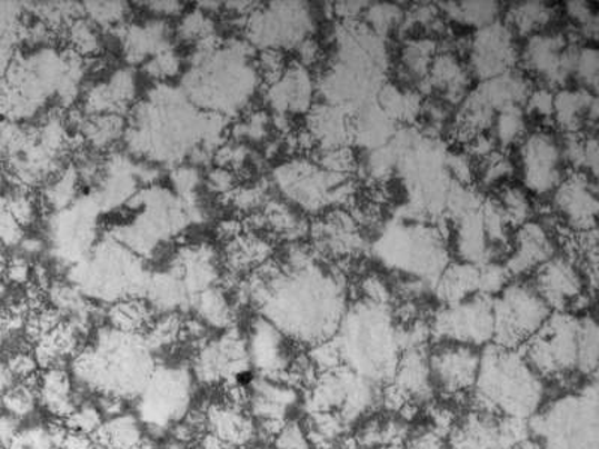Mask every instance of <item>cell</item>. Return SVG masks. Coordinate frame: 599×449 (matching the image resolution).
I'll return each instance as SVG.
<instances>
[{
	"label": "cell",
	"mask_w": 599,
	"mask_h": 449,
	"mask_svg": "<svg viewBox=\"0 0 599 449\" xmlns=\"http://www.w3.org/2000/svg\"><path fill=\"white\" fill-rule=\"evenodd\" d=\"M149 10L159 16V19H163V17L179 16L183 7L179 2H150Z\"/></svg>",
	"instance_id": "obj_54"
},
{
	"label": "cell",
	"mask_w": 599,
	"mask_h": 449,
	"mask_svg": "<svg viewBox=\"0 0 599 449\" xmlns=\"http://www.w3.org/2000/svg\"><path fill=\"white\" fill-rule=\"evenodd\" d=\"M585 280L579 267L570 258L553 257L538 269L537 292L560 313L576 309L583 297Z\"/></svg>",
	"instance_id": "obj_17"
},
{
	"label": "cell",
	"mask_w": 599,
	"mask_h": 449,
	"mask_svg": "<svg viewBox=\"0 0 599 449\" xmlns=\"http://www.w3.org/2000/svg\"><path fill=\"white\" fill-rule=\"evenodd\" d=\"M478 369V401L485 405L486 412L521 418L529 416L541 400V382L529 369L528 361L517 356L515 349L489 348Z\"/></svg>",
	"instance_id": "obj_6"
},
{
	"label": "cell",
	"mask_w": 599,
	"mask_h": 449,
	"mask_svg": "<svg viewBox=\"0 0 599 449\" xmlns=\"http://www.w3.org/2000/svg\"><path fill=\"white\" fill-rule=\"evenodd\" d=\"M69 50L81 56V58H90V56L98 54L101 51V41H99L98 32L94 30L93 24L88 19L81 17L72 21L68 26L67 30Z\"/></svg>",
	"instance_id": "obj_35"
},
{
	"label": "cell",
	"mask_w": 599,
	"mask_h": 449,
	"mask_svg": "<svg viewBox=\"0 0 599 449\" xmlns=\"http://www.w3.org/2000/svg\"><path fill=\"white\" fill-rule=\"evenodd\" d=\"M313 83L301 63L287 67L282 79L269 88V101L278 114H299L312 107Z\"/></svg>",
	"instance_id": "obj_23"
},
{
	"label": "cell",
	"mask_w": 599,
	"mask_h": 449,
	"mask_svg": "<svg viewBox=\"0 0 599 449\" xmlns=\"http://www.w3.org/2000/svg\"><path fill=\"white\" fill-rule=\"evenodd\" d=\"M210 112H200L183 92L159 86L132 111L127 123L129 149L150 161L179 163L207 140Z\"/></svg>",
	"instance_id": "obj_2"
},
{
	"label": "cell",
	"mask_w": 599,
	"mask_h": 449,
	"mask_svg": "<svg viewBox=\"0 0 599 449\" xmlns=\"http://www.w3.org/2000/svg\"><path fill=\"white\" fill-rule=\"evenodd\" d=\"M256 64L260 80L269 88L278 83L287 71L286 56L280 50H261Z\"/></svg>",
	"instance_id": "obj_44"
},
{
	"label": "cell",
	"mask_w": 599,
	"mask_h": 449,
	"mask_svg": "<svg viewBox=\"0 0 599 449\" xmlns=\"http://www.w3.org/2000/svg\"><path fill=\"white\" fill-rule=\"evenodd\" d=\"M315 245L322 252L335 257H351L363 248V239L359 235L356 220L342 210H335L318 220L312 227Z\"/></svg>",
	"instance_id": "obj_22"
},
{
	"label": "cell",
	"mask_w": 599,
	"mask_h": 449,
	"mask_svg": "<svg viewBox=\"0 0 599 449\" xmlns=\"http://www.w3.org/2000/svg\"><path fill=\"white\" fill-rule=\"evenodd\" d=\"M435 42L429 40L412 41L405 50V64L409 71L416 76H426L429 73L430 64L433 62Z\"/></svg>",
	"instance_id": "obj_42"
},
{
	"label": "cell",
	"mask_w": 599,
	"mask_h": 449,
	"mask_svg": "<svg viewBox=\"0 0 599 449\" xmlns=\"http://www.w3.org/2000/svg\"><path fill=\"white\" fill-rule=\"evenodd\" d=\"M207 431L236 448H246L257 440V426L248 409L221 403L206 405Z\"/></svg>",
	"instance_id": "obj_20"
},
{
	"label": "cell",
	"mask_w": 599,
	"mask_h": 449,
	"mask_svg": "<svg viewBox=\"0 0 599 449\" xmlns=\"http://www.w3.org/2000/svg\"><path fill=\"white\" fill-rule=\"evenodd\" d=\"M179 69L180 59L171 49L163 50L161 53L153 56L144 67V71L148 72L150 77L161 80L171 79V77L178 76Z\"/></svg>",
	"instance_id": "obj_47"
},
{
	"label": "cell",
	"mask_w": 599,
	"mask_h": 449,
	"mask_svg": "<svg viewBox=\"0 0 599 449\" xmlns=\"http://www.w3.org/2000/svg\"><path fill=\"white\" fill-rule=\"evenodd\" d=\"M497 141L503 147L515 144L525 133V114L521 107H510L495 119Z\"/></svg>",
	"instance_id": "obj_40"
},
{
	"label": "cell",
	"mask_w": 599,
	"mask_h": 449,
	"mask_svg": "<svg viewBox=\"0 0 599 449\" xmlns=\"http://www.w3.org/2000/svg\"><path fill=\"white\" fill-rule=\"evenodd\" d=\"M387 53L382 38L369 26L345 21L335 59L320 80L326 103L349 110L372 101L383 86Z\"/></svg>",
	"instance_id": "obj_4"
},
{
	"label": "cell",
	"mask_w": 599,
	"mask_h": 449,
	"mask_svg": "<svg viewBox=\"0 0 599 449\" xmlns=\"http://www.w3.org/2000/svg\"><path fill=\"white\" fill-rule=\"evenodd\" d=\"M93 449H94V447H93Z\"/></svg>",
	"instance_id": "obj_56"
},
{
	"label": "cell",
	"mask_w": 599,
	"mask_h": 449,
	"mask_svg": "<svg viewBox=\"0 0 599 449\" xmlns=\"http://www.w3.org/2000/svg\"><path fill=\"white\" fill-rule=\"evenodd\" d=\"M480 293V267L460 262L446 267L437 280V296L442 303L456 305Z\"/></svg>",
	"instance_id": "obj_29"
},
{
	"label": "cell",
	"mask_w": 599,
	"mask_h": 449,
	"mask_svg": "<svg viewBox=\"0 0 599 449\" xmlns=\"http://www.w3.org/2000/svg\"><path fill=\"white\" fill-rule=\"evenodd\" d=\"M280 192L305 211L317 213L330 204H345L355 196L349 176L322 170L309 161H291L274 171Z\"/></svg>",
	"instance_id": "obj_9"
},
{
	"label": "cell",
	"mask_w": 599,
	"mask_h": 449,
	"mask_svg": "<svg viewBox=\"0 0 599 449\" xmlns=\"http://www.w3.org/2000/svg\"><path fill=\"white\" fill-rule=\"evenodd\" d=\"M206 186L210 192L223 198L230 196L239 186V176L236 172L226 170V168L217 167L207 174Z\"/></svg>",
	"instance_id": "obj_50"
},
{
	"label": "cell",
	"mask_w": 599,
	"mask_h": 449,
	"mask_svg": "<svg viewBox=\"0 0 599 449\" xmlns=\"http://www.w3.org/2000/svg\"><path fill=\"white\" fill-rule=\"evenodd\" d=\"M503 218L512 228H520L521 225L528 223L531 218L532 207L528 196L520 188H503L499 201Z\"/></svg>",
	"instance_id": "obj_36"
},
{
	"label": "cell",
	"mask_w": 599,
	"mask_h": 449,
	"mask_svg": "<svg viewBox=\"0 0 599 449\" xmlns=\"http://www.w3.org/2000/svg\"><path fill=\"white\" fill-rule=\"evenodd\" d=\"M157 317V310L143 297L123 298L107 310L110 327L127 335L143 336Z\"/></svg>",
	"instance_id": "obj_30"
},
{
	"label": "cell",
	"mask_w": 599,
	"mask_h": 449,
	"mask_svg": "<svg viewBox=\"0 0 599 449\" xmlns=\"http://www.w3.org/2000/svg\"><path fill=\"white\" fill-rule=\"evenodd\" d=\"M260 81L249 42L223 47L217 38H209L198 44L182 92L193 107L227 118L243 110Z\"/></svg>",
	"instance_id": "obj_3"
},
{
	"label": "cell",
	"mask_w": 599,
	"mask_h": 449,
	"mask_svg": "<svg viewBox=\"0 0 599 449\" xmlns=\"http://www.w3.org/2000/svg\"><path fill=\"white\" fill-rule=\"evenodd\" d=\"M432 84L446 92L447 98H459L467 86V76L459 60L450 53L438 56L429 69Z\"/></svg>",
	"instance_id": "obj_34"
},
{
	"label": "cell",
	"mask_w": 599,
	"mask_h": 449,
	"mask_svg": "<svg viewBox=\"0 0 599 449\" xmlns=\"http://www.w3.org/2000/svg\"><path fill=\"white\" fill-rule=\"evenodd\" d=\"M471 60L473 71L482 81L512 71L516 63L512 30L498 21L478 29L472 41Z\"/></svg>",
	"instance_id": "obj_18"
},
{
	"label": "cell",
	"mask_w": 599,
	"mask_h": 449,
	"mask_svg": "<svg viewBox=\"0 0 599 449\" xmlns=\"http://www.w3.org/2000/svg\"><path fill=\"white\" fill-rule=\"evenodd\" d=\"M261 282L258 308L291 340L315 347L336 335L347 312L338 276L310 262L300 269L282 266L274 279Z\"/></svg>",
	"instance_id": "obj_1"
},
{
	"label": "cell",
	"mask_w": 599,
	"mask_h": 449,
	"mask_svg": "<svg viewBox=\"0 0 599 449\" xmlns=\"http://www.w3.org/2000/svg\"><path fill=\"white\" fill-rule=\"evenodd\" d=\"M480 362L481 358L469 345L446 342L429 358L430 375H435L448 395H463L477 382Z\"/></svg>",
	"instance_id": "obj_19"
},
{
	"label": "cell",
	"mask_w": 599,
	"mask_h": 449,
	"mask_svg": "<svg viewBox=\"0 0 599 449\" xmlns=\"http://www.w3.org/2000/svg\"><path fill=\"white\" fill-rule=\"evenodd\" d=\"M308 132L320 149L348 147L352 141V116L349 110L326 102L310 107Z\"/></svg>",
	"instance_id": "obj_25"
},
{
	"label": "cell",
	"mask_w": 599,
	"mask_h": 449,
	"mask_svg": "<svg viewBox=\"0 0 599 449\" xmlns=\"http://www.w3.org/2000/svg\"><path fill=\"white\" fill-rule=\"evenodd\" d=\"M455 11L456 19H463L481 29L497 21L499 8L495 2H469L462 3V7L456 6Z\"/></svg>",
	"instance_id": "obj_43"
},
{
	"label": "cell",
	"mask_w": 599,
	"mask_h": 449,
	"mask_svg": "<svg viewBox=\"0 0 599 449\" xmlns=\"http://www.w3.org/2000/svg\"><path fill=\"white\" fill-rule=\"evenodd\" d=\"M178 32L184 41H204L206 38L213 37L214 23L206 12L200 10L189 12L179 23Z\"/></svg>",
	"instance_id": "obj_41"
},
{
	"label": "cell",
	"mask_w": 599,
	"mask_h": 449,
	"mask_svg": "<svg viewBox=\"0 0 599 449\" xmlns=\"http://www.w3.org/2000/svg\"><path fill=\"white\" fill-rule=\"evenodd\" d=\"M312 28L309 8L299 2L258 7L246 20L249 44L261 50L297 49L308 40Z\"/></svg>",
	"instance_id": "obj_12"
},
{
	"label": "cell",
	"mask_w": 599,
	"mask_h": 449,
	"mask_svg": "<svg viewBox=\"0 0 599 449\" xmlns=\"http://www.w3.org/2000/svg\"><path fill=\"white\" fill-rule=\"evenodd\" d=\"M193 308L197 310V317L206 322L207 326L219 328V330H227L231 328L232 321H234V312L230 303L226 291L219 287H211L198 293L191 300Z\"/></svg>",
	"instance_id": "obj_33"
},
{
	"label": "cell",
	"mask_w": 599,
	"mask_h": 449,
	"mask_svg": "<svg viewBox=\"0 0 599 449\" xmlns=\"http://www.w3.org/2000/svg\"><path fill=\"white\" fill-rule=\"evenodd\" d=\"M512 253L508 259L506 269L510 276L528 273L538 270L553 258L555 248L551 243L549 232L541 225L528 222L517 228L515 241H512Z\"/></svg>",
	"instance_id": "obj_21"
},
{
	"label": "cell",
	"mask_w": 599,
	"mask_h": 449,
	"mask_svg": "<svg viewBox=\"0 0 599 449\" xmlns=\"http://www.w3.org/2000/svg\"><path fill=\"white\" fill-rule=\"evenodd\" d=\"M576 54L563 34L537 33L526 46L523 58L529 71L547 84L559 86L575 73Z\"/></svg>",
	"instance_id": "obj_16"
},
{
	"label": "cell",
	"mask_w": 599,
	"mask_h": 449,
	"mask_svg": "<svg viewBox=\"0 0 599 449\" xmlns=\"http://www.w3.org/2000/svg\"><path fill=\"white\" fill-rule=\"evenodd\" d=\"M366 6H368V3H360V2L339 3V6L336 7V12H338V14L342 17V19L347 21H351V20H355L356 17L359 16L360 12L365 10Z\"/></svg>",
	"instance_id": "obj_55"
},
{
	"label": "cell",
	"mask_w": 599,
	"mask_h": 449,
	"mask_svg": "<svg viewBox=\"0 0 599 449\" xmlns=\"http://www.w3.org/2000/svg\"><path fill=\"white\" fill-rule=\"evenodd\" d=\"M342 332L338 342L340 357H347L352 367H366L372 377L383 379L398 366V336L387 305L361 301L345 312Z\"/></svg>",
	"instance_id": "obj_5"
},
{
	"label": "cell",
	"mask_w": 599,
	"mask_h": 449,
	"mask_svg": "<svg viewBox=\"0 0 599 449\" xmlns=\"http://www.w3.org/2000/svg\"><path fill=\"white\" fill-rule=\"evenodd\" d=\"M553 118L568 133H580L586 124L597 123L598 99L588 89L562 90L555 97Z\"/></svg>",
	"instance_id": "obj_27"
},
{
	"label": "cell",
	"mask_w": 599,
	"mask_h": 449,
	"mask_svg": "<svg viewBox=\"0 0 599 449\" xmlns=\"http://www.w3.org/2000/svg\"><path fill=\"white\" fill-rule=\"evenodd\" d=\"M243 222L237 219L221 220L217 228L218 239L223 241V243L237 239V237L243 235Z\"/></svg>",
	"instance_id": "obj_53"
},
{
	"label": "cell",
	"mask_w": 599,
	"mask_h": 449,
	"mask_svg": "<svg viewBox=\"0 0 599 449\" xmlns=\"http://www.w3.org/2000/svg\"><path fill=\"white\" fill-rule=\"evenodd\" d=\"M525 184L529 191L545 196L553 192L562 183V147L549 132H536L526 138L521 146Z\"/></svg>",
	"instance_id": "obj_14"
},
{
	"label": "cell",
	"mask_w": 599,
	"mask_h": 449,
	"mask_svg": "<svg viewBox=\"0 0 599 449\" xmlns=\"http://www.w3.org/2000/svg\"><path fill=\"white\" fill-rule=\"evenodd\" d=\"M94 449H128L143 442L144 426L133 413L109 418L92 436Z\"/></svg>",
	"instance_id": "obj_31"
},
{
	"label": "cell",
	"mask_w": 599,
	"mask_h": 449,
	"mask_svg": "<svg viewBox=\"0 0 599 449\" xmlns=\"http://www.w3.org/2000/svg\"><path fill=\"white\" fill-rule=\"evenodd\" d=\"M383 265L422 280H438L448 266L442 232L420 220H396L375 245Z\"/></svg>",
	"instance_id": "obj_7"
},
{
	"label": "cell",
	"mask_w": 599,
	"mask_h": 449,
	"mask_svg": "<svg viewBox=\"0 0 599 449\" xmlns=\"http://www.w3.org/2000/svg\"><path fill=\"white\" fill-rule=\"evenodd\" d=\"M553 101L555 97L547 89L537 90L532 92L528 98L529 110L537 112L542 118H549L553 116Z\"/></svg>",
	"instance_id": "obj_52"
},
{
	"label": "cell",
	"mask_w": 599,
	"mask_h": 449,
	"mask_svg": "<svg viewBox=\"0 0 599 449\" xmlns=\"http://www.w3.org/2000/svg\"><path fill=\"white\" fill-rule=\"evenodd\" d=\"M526 361L546 377L566 378L579 367L580 321L572 315H550L545 326L528 340Z\"/></svg>",
	"instance_id": "obj_11"
},
{
	"label": "cell",
	"mask_w": 599,
	"mask_h": 449,
	"mask_svg": "<svg viewBox=\"0 0 599 449\" xmlns=\"http://www.w3.org/2000/svg\"><path fill=\"white\" fill-rule=\"evenodd\" d=\"M133 98H136V77L131 69H119L110 81L90 89L86 98L84 111L89 116H123Z\"/></svg>",
	"instance_id": "obj_26"
},
{
	"label": "cell",
	"mask_w": 599,
	"mask_h": 449,
	"mask_svg": "<svg viewBox=\"0 0 599 449\" xmlns=\"http://www.w3.org/2000/svg\"><path fill=\"white\" fill-rule=\"evenodd\" d=\"M400 19H402V12L398 7L389 6V3L369 8V28L381 38L382 34L390 32V29L398 24Z\"/></svg>",
	"instance_id": "obj_46"
},
{
	"label": "cell",
	"mask_w": 599,
	"mask_h": 449,
	"mask_svg": "<svg viewBox=\"0 0 599 449\" xmlns=\"http://www.w3.org/2000/svg\"><path fill=\"white\" fill-rule=\"evenodd\" d=\"M80 391L67 367H54L40 373L38 379V403L56 420H67L80 403Z\"/></svg>",
	"instance_id": "obj_24"
},
{
	"label": "cell",
	"mask_w": 599,
	"mask_h": 449,
	"mask_svg": "<svg viewBox=\"0 0 599 449\" xmlns=\"http://www.w3.org/2000/svg\"><path fill=\"white\" fill-rule=\"evenodd\" d=\"M276 449H310L305 427L296 421H287L273 440Z\"/></svg>",
	"instance_id": "obj_48"
},
{
	"label": "cell",
	"mask_w": 599,
	"mask_h": 449,
	"mask_svg": "<svg viewBox=\"0 0 599 449\" xmlns=\"http://www.w3.org/2000/svg\"><path fill=\"white\" fill-rule=\"evenodd\" d=\"M120 38L129 63L143 62L163 50L171 49L166 21L154 20L141 26H127Z\"/></svg>",
	"instance_id": "obj_28"
},
{
	"label": "cell",
	"mask_w": 599,
	"mask_h": 449,
	"mask_svg": "<svg viewBox=\"0 0 599 449\" xmlns=\"http://www.w3.org/2000/svg\"><path fill=\"white\" fill-rule=\"evenodd\" d=\"M69 430L80 431L88 436L97 433L106 418H103L101 410L98 409L97 403L90 400H81L76 409L69 413L67 420H63Z\"/></svg>",
	"instance_id": "obj_38"
},
{
	"label": "cell",
	"mask_w": 599,
	"mask_h": 449,
	"mask_svg": "<svg viewBox=\"0 0 599 449\" xmlns=\"http://www.w3.org/2000/svg\"><path fill=\"white\" fill-rule=\"evenodd\" d=\"M549 305L537 289L525 283L507 285L493 300V340L498 347L516 349L529 339L550 318Z\"/></svg>",
	"instance_id": "obj_10"
},
{
	"label": "cell",
	"mask_w": 599,
	"mask_h": 449,
	"mask_svg": "<svg viewBox=\"0 0 599 449\" xmlns=\"http://www.w3.org/2000/svg\"><path fill=\"white\" fill-rule=\"evenodd\" d=\"M172 186L178 191L179 197L183 201L192 200L197 196V188L200 184L201 177L198 174L196 168L192 167H179L178 170L172 171L171 174Z\"/></svg>",
	"instance_id": "obj_49"
},
{
	"label": "cell",
	"mask_w": 599,
	"mask_h": 449,
	"mask_svg": "<svg viewBox=\"0 0 599 449\" xmlns=\"http://www.w3.org/2000/svg\"><path fill=\"white\" fill-rule=\"evenodd\" d=\"M127 131L123 116L98 114L81 119L79 133L94 152L109 150Z\"/></svg>",
	"instance_id": "obj_32"
},
{
	"label": "cell",
	"mask_w": 599,
	"mask_h": 449,
	"mask_svg": "<svg viewBox=\"0 0 599 449\" xmlns=\"http://www.w3.org/2000/svg\"><path fill=\"white\" fill-rule=\"evenodd\" d=\"M598 69L599 59L598 51L595 49H581L577 51L575 73L579 77L580 81H583L589 89L597 92L598 88Z\"/></svg>",
	"instance_id": "obj_45"
},
{
	"label": "cell",
	"mask_w": 599,
	"mask_h": 449,
	"mask_svg": "<svg viewBox=\"0 0 599 449\" xmlns=\"http://www.w3.org/2000/svg\"><path fill=\"white\" fill-rule=\"evenodd\" d=\"M493 298L476 293L468 300L442 308L430 331L446 342L481 345L493 339Z\"/></svg>",
	"instance_id": "obj_13"
},
{
	"label": "cell",
	"mask_w": 599,
	"mask_h": 449,
	"mask_svg": "<svg viewBox=\"0 0 599 449\" xmlns=\"http://www.w3.org/2000/svg\"><path fill=\"white\" fill-rule=\"evenodd\" d=\"M138 418L148 429L170 431L192 408V375L182 366L154 367L138 395Z\"/></svg>",
	"instance_id": "obj_8"
},
{
	"label": "cell",
	"mask_w": 599,
	"mask_h": 449,
	"mask_svg": "<svg viewBox=\"0 0 599 449\" xmlns=\"http://www.w3.org/2000/svg\"><path fill=\"white\" fill-rule=\"evenodd\" d=\"M555 207L570 230H595L598 214V188L595 177L583 171L566 177L556 189Z\"/></svg>",
	"instance_id": "obj_15"
},
{
	"label": "cell",
	"mask_w": 599,
	"mask_h": 449,
	"mask_svg": "<svg viewBox=\"0 0 599 449\" xmlns=\"http://www.w3.org/2000/svg\"><path fill=\"white\" fill-rule=\"evenodd\" d=\"M550 7L541 2H529L512 8L511 21L521 34H532L551 20Z\"/></svg>",
	"instance_id": "obj_37"
},
{
	"label": "cell",
	"mask_w": 599,
	"mask_h": 449,
	"mask_svg": "<svg viewBox=\"0 0 599 449\" xmlns=\"http://www.w3.org/2000/svg\"><path fill=\"white\" fill-rule=\"evenodd\" d=\"M84 17L92 24L118 29L127 19L129 8L120 2H88L83 7Z\"/></svg>",
	"instance_id": "obj_39"
},
{
	"label": "cell",
	"mask_w": 599,
	"mask_h": 449,
	"mask_svg": "<svg viewBox=\"0 0 599 449\" xmlns=\"http://www.w3.org/2000/svg\"><path fill=\"white\" fill-rule=\"evenodd\" d=\"M512 172L510 159L502 154L491 153L487 157V167L485 171V181L487 184L498 183L507 179Z\"/></svg>",
	"instance_id": "obj_51"
}]
</instances>
